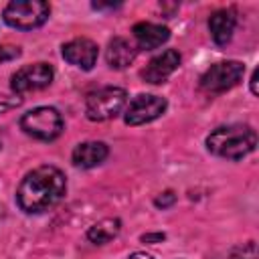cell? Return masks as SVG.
<instances>
[{"label": "cell", "instance_id": "obj_1", "mask_svg": "<svg viewBox=\"0 0 259 259\" xmlns=\"http://www.w3.org/2000/svg\"><path fill=\"white\" fill-rule=\"evenodd\" d=\"M67 192V178L57 166H38L30 170L18 184L16 202L28 214L53 208Z\"/></svg>", "mask_w": 259, "mask_h": 259}, {"label": "cell", "instance_id": "obj_2", "mask_svg": "<svg viewBox=\"0 0 259 259\" xmlns=\"http://www.w3.org/2000/svg\"><path fill=\"white\" fill-rule=\"evenodd\" d=\"M257 146V134L251 125L231 123L212 130L206 136V150L225 160H243Z\"/></svg>", "mask_w": 259, "mask_h": 259}, {"label": "cell", "instance_id": "obj_3", "mask_svg": "<svg viewBox=\"0 0 259 259\" xmlns=\"http://www.w3.org/2000/svg\"><path fill=\"white\" fill-rule=\"evenodd\" d=\"M127 93L121 87L105 85L99 89H93L85 97V115L91 121H107L121 113L125 107Z\"/></svg>", "mask_w": 259, "mask_h": 259}, {"label": "cell", "instance_id": "obj_4", "mask_svg": "<svg viewBox=\"0 0 259 259\" xmlns=\"http://www.w3.org/2000/svg\"><path fill=\"white\" fill-rule=\"evenodd\" d=\"M20 127L26 136L40 140V142H53L63 134V117L55 107L40 105L30 111H26L20 117Z\"/></svg>", "mask_w": 259, "mask_h": 259}, {"label": "cell", "instance_id": "obj_5", "mask_svg": "<svg viewBox=\"0 0 259 259\" xmlns=\"http://www.w3.org/2000/svg\"><path fill=\"white\" fill-rule=\"evenodd\" d=\"M51 6L42 0H14L8 2L2 16L8 26L16 30H32L49 20Z\"/></svg>", "mask_w": 259, "mask_h": 259}, {"label": "cell", "instance_id": "obj_6", "mask_svg": "<svg viewBox=\"0 0 259 259\" xmlns=\"http://www.w3.org/2000/svg\"><path fill=\"white\" fill-rule=\"evenodd\" d=\"M245 73V65L239 61H221L210 65L200 77V89L208 95H219L233 89Z\"/></svg>", "mask_w": 259, "mask_h": 259}, {"label": "cell", "instance_id": "obj_7", "mask_svg": "<svg viewBox=\"0 0 259 259\" xmlns=\"http://www.w3.org/2000/svg\"><path fill=\"white\" fill-rule=\"evenodd\" d=\"M55 71L49 63H32L20 67L12 77H10V87L16 95L28 93V91H38L45 89L53 83Z\"/></svg>", "mask_w": 259, "mask_h": 259}, {"label": "cell", "instance_id": "obj_8", "mask_svg": "<svg viewBox=\"0 0 259 259\" xmlns=\"http://www.w3.org/2000/svg\"><path fill=\"white\" fill-rule=\"evenodd\" d=\"M166 107H168V103L164 97L152 95V93H142V95L134 97L130 101V105L125 107L123 121L127 125H144V123L158 119L166 111Z\"/></svg>", "mask_w": 259, "mask_h": 259}, {"label": "cell", "instance_id": "obj_9", "mask_svg": "<svg viewBox=\"0 0 259 259\" xmlns=\"http://www.w3.org/2000/svg\"><path fill=\"white\" fill-rule=\"evenodd\" d=\"M61 55L69 65H73L77 69H83V71H91L97 63L99 49L91 38L79 36V38H73V40L65 42L63 49H61Z\"/></svg>", "mask_w": 259, "mask_h": 259}, {"label": "cell", "instance_id": "obj_10", "mask_svg": "<svg viewBox=\"0 0 259 259\" xmlns=\"http://www.w3.org/2000/svg\"><path fill=\"white\" fill-rule=\"evenodd\" d=\"M178 65H180V53L174 49H166L160 55H156L154 59H150V63L142 71V79L146 83L160 85L178 69Z\"/></svg>", "mask_w": 259, "mask_h": 259}, {"label": "cell", "instance_id": "obj_11", "mask_svg": "<svg viewBox=\"0 0 259 259\" xmlns=\"http://www.w3.org/2000/svg\"><path fill=\"white\" fill-rule=\"evenodd\" d=\"M132 36L136 40V49L152 51L162 47L170 38V30L156 22H138L132 28Z\"/></svg>", "mask_w": 259, "mask_h": 259}, {"label": "cell", "instance_id": "obj_12", "mask_svg": "<svg viewBox=\"0 0 259 259\" xmlns=\"http://www.w3.org/2000/svg\"><path fill=\"white\" fill-rule=\"evenodd\" d=\"M235 26H237V12L233 8H221L217 12L210 14L208 18V30H210V36L217 45H227L231 38H233V32H235Z\"/></svg>", "mask_w": 259, "mask_h": 259}, {"label": "cell", "instance_id": "obj_13", "mask_svg": "<svg viewBox=\"0 0 259 259\" xmlns=\"http://www.w3.org/2000/svg\"><path fill=\"white\" fill-rule=\"evenodd\" d=\"M138 55V49L136 45H132L127 38L123 36H113L109 42H107V49H105V61L111 69H125L134 63Z\"/></svg>", "mask_w": 259, "mask_h": 259}, {"label": "cell", "instance_id": "obj_14", "mask_svg": "<svg viewBox=\"0 0 259 259\" xmlns=\"http://www.w3.org/2000/svg\"><path fill=\"white\" fill-rule=\"evenodd\" d=\"M109 154V148L107 144L103 142H83L79 146H75L73 154H71V160L77 168H93V166H99Z\"/></svg>", "mask_w": 259, "mask_h": 259}, {"label": "cell", "instance_id": "obj_15", "mask_svg": "<svg viewBox=\"0 0 259 259\" xmlns=\"http://www.w3.org/2000/svg\"><path fill=\"white\" fill-rule=\"evenodd\" d=\"M119 229H121V221L119 219H111V217L109 219H101L99 223L89 227L87 239L91 243H95V245H105V243H109L111 239L117 237Z\"/></svg>", "mask_w": 259, "mask_h": 259}, {"label": "cell", "instance_id": "obj_16", "mask_svg": "<svg viewBox=\"0 0 259 259\" xmlns=\"http://www.w3.org/2000/svg\"><path fill=\"white\" fill-rule=\"evenodd\" d=\"M16 57H20V47L0 42V63H8V61H12Z\"/></svg>", "mask_w": 259, "mask_h": 259}, {"label": "cell", "instance_id": "obj_17", "mask_svg": "<svg viewBox=\"0 0 259 259\" xmlns=\"http://www.w3.org/2000/svg\"><path fill=\"white\" fill-rule=\"evenodd\" d=\"M174 202H176L174 190H164V192H160V194L154 198V204H156L158 208H170Z\"/></svg>", "mask_w": 259, "mask_h": 259}, {"label": "cell", "instance_id": "obj_18", "mask_svg": "<svg viewBox=\"0 0 259 259\" xmlns=\"http://www.w3.org/2000/svg\"><path fill=\"white\" fill-rule=\"evenodd\" d=\"M164 239H166L164 233H146V235H142L144 243H162Z\"/></svg>", "mask_w": 259, "mask_h": 259}, {"label": "cell", "instance_id": "obj_19", "mask_svg": "<svg viewBox=\"0 0 259 259\" xmlns=\"http://www.w3.org/2000/svg\"><path fill=\"white\" fill-rule=\"evenodd\" d=\"M18 103H20V99H2L0 101V113L6 111V109H10V107H16Z\"/></svg>", "mask_w": 259, "mask_h": 259}, {"label": "cell", "instance_id": "obj_20", "mask_svg": "<svg viewBox=\"0 0 259 259\" xmlns=\"http://www.w3.org/2000/svg\"><path fill=\"white\" fill-rule=\"evenodd\" d=\"M257 77H259V71L255 69V71H253V75H251V93H253V95H257V93H259V89H257Z\"/></svg>", "mask_w": 259, "mask_h": 259}, {"label": "cell", "instance_id": "obj_21", "mask_svg": "<svg viewBox=\"0 0 259 259\" xmlns=\"http://www.w3.org/2000/svg\"><path fill=\"white\" fill-rule=\"evenodd\" d=\"M127 259H152L148 253H142V251H136V253H132Z\"/></svg>", "mask_w": 259, "mask_h": 259}, {"label": "cell", "instance_id": "obj_22", "mask_svg": "<svg viewBox=\"0 0 259 259\" xmlns=\"http://www.w3.org/2000/svg\"><path fill=\"white\" fill-rule=\"evenodd\" d=\"M2 219H4V206L0 204V221H2Z\"/></svg>", "mask_w": 259, "mask_h": 259}]
</instances>
